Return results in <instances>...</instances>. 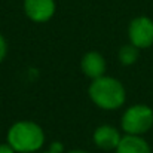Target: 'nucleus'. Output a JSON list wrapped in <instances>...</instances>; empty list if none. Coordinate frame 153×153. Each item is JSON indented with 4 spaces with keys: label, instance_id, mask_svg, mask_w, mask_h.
<instances>
[{
    "label": "nucleus",
    "instance_id": "7",
    "mask_svg": "<svg viewBox=\"0 0 153 153\" xmlns=\"http://www.w3.org/2000/svg\"><path fill=\"white\" fill-rule=\"evenodd\" d=\"M105 68H107L105 58L102 56V53L97 51L86 52L82 56V59H80V70L91 80L104 76L105 74Z\"/></svg>",
    "mask_w": 153,
    "mask_h": 153
},
{
    "label": "nucleus",
    "instance_id": "6",
    "mask_svg": "<svg viewBox=\"0 0 153 153\" xmlns=\"http://www.w3.org/2000/svg\"><path fill=\"white\" fill-rule=\"evenodd\" d=\"M120 131L117 128H114L113 125H108V123H104L95 128L94 134H92V141L94 144L101 149L104 152H108V150H116L117 144L120 143Z\"/></svg>",
    "mask_w": 153,
    "mask_h": 153
},
{
    "label": "nucleus",
    "instance_id": "3",
    "mask_svg": "<svg viewBox=\"0 0 153 153\" xmlns=\"http://www.w3.org/2000/svg\"><path fill=\"white\" fill-rule=\"evenodd\" d=\"M120 128L128 135L143 137L153 128V108L141 102L129 105L120 117Z\"/></svg>",
    "mask_w": 153,
    "mask_h": 153
},
{
    "label": "nucleus",
    "instance_id": "2",
    "mask_svg": "<svg viewBox=\"0 0 153 153\" xmlns=\"http://www.w3.org/2000/svg\"><path fill=\"white\" fill-rule=\"evenodd\" d=\"M88 95L91 101L102 110H117L126 100V91L123 83L113 76H101L91 80L88 88Z\"/></svg>",
    "mask_w": 153,
    "mask_h": 153
},
{
    "label": "nucleus",
    "instance_id": "1",
    "mask_svg": "<svg viewBox=\"0 0 153 153\" xmlns=\"http://www.w3.org/2000/svg\"><path fill=\"white\" fill-rule=\"evenodd\" d=\"M43 128L33 120H18L6 132V141L16 153H37L45 144Z\"/></svg>",
    "mask_w": 153,
    "mask_h": 153
},
{
    "label": "nucleus",
    "instance_id": "13",
    "mask_svg": "<svg viewBox=\"0 0 153 153\" xmlns=\"http://www.w3.org/2000/svg\"><path fill=\"white\" fill-rule=\"evenodd\" d=\"M67 153H89V152H86L83 149H73V150H68Z\"/></svg>",
    "mask_w": 153,
    "mask_h": 153
},
{
    "label": "nucleus",
    "instance_id": "8",
    "mask_svg": "<svg viewBox=\"0 0 153 153\" xmlns=\"http://www.w3.org/2000/svg\"><path fill=\"white\" fill-rule=\"evenodd\" d=\"M114 153H152L150 144L141 135H122Z\"/></svg>",
    "mask_w": 153,
    "mask_h": 153
},
{
    "label": "nucleus",
    "instance_id": "9",
    "mask_svg": "<svg viewBox=\"0 0 153 153\" xmlns=\"http://www.w3.org/2000/svg\"><path fill=\"white\" fill-rule=\"evenodd\" d=\"M117 56H119L120 64H123V65H132V64L137 62V59L140 56V49L137 46H134L132 43H128V45H125V46H122L119 49Z\"/></svg>",
    "mask_w": 153,
    "mask_h": 153
},
{
    "label": "nucleus",
    "instance_id": "14",
    "mask_svg": "<svg viewBox=\"0 0 153 153\" xmlns=\"http://www.w3.org/2000/svg\"><path fill=\"white\" fill-rule=\"evenodd\" d=\"M37 153H53V152H51V150H48V152H37Z\"/></svg>",
    "mask_w": 153,
    "mask_h": 153
},
{
    "label": "nucleus",
    "instance_id": "5",
    "mask_svg": "<svg viewBox=\"0 0 153 153\" xmlns=\"http://www.w3.org/2000/svg\"><path fill=\"white\" fill-rule=\"evenodd\" d=\"M22 7L30 21L36 24H45L55 15L56 3L55 0H24Z\"/></svg>",
    "mask_w": 153,
    "mask_h": 153
},
{
    "label": "nucleus",
    "instance_id": "12",
    "mask_svg": "<svg viewBox=\"0 0 153 153\" xmlns=\"http://www.w3.org/2000/svg\"><path fill=\"white\" fill-rule=\"evenodd\" d=\"M62 149H64V147H62V144H61V143H56V141H55V143H52L51 147H49V150L53 152V153H62Z\"/></svg>",
    "mask_w": 153,
    "mask_h": 153
},
{
    "label": "nucleus",
    "instance_id": "11",
    "mask_svg": "<svg viewBox=\"0 0 153 153\" xmlns=\"http://www.w3.org/2000/svg\"><path fill=\"white\" fill-rule=\"evenodd\" d=\"M0 153H16L10 144L6 141V143H0Z\"/></svg>",
    "mask_w": 153,
    "mask_h": 153
},
{
    "label": "nucleus",
    "instance_id": "4",
    "mask_svg": "<svg viewBox=\"0 0 153 153\" xmlns=\"http://www.w3.org/2000/svg\"><path fill=\"white\" fill-rule=\"evenodd\" d=\"M128 39L129 43L138 49H147L153 45V19L140 15L131 19L128 25Z\"/></svg>",
    "mask_w": 153,
    "mask_h": 153
},
{
    "label": "nucleus",
    "instance_id": "10",
    "mask_svg": "<svg viewBox=\"0 0 153 153\" xmlns=\"http://www.w3.org/2000/svg\"><path fill=\"white\" fill-rule=\"evenodd\" d=\"M6 53H7V43H6V39L1 36L0 33V64L3 62V59L6 58Z\"/></svg>",
    "mask_w": 153,
    "mask_h": 153
}]
</instances>
